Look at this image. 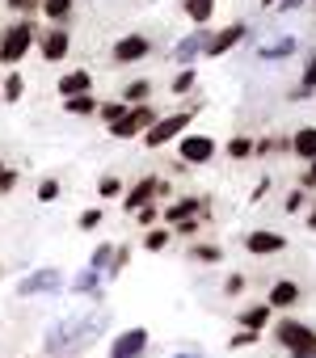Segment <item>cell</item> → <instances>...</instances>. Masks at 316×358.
Returning a JSON list of instances; mask_svg holds the SVG:
<instances>
[{
    "instance_id": "38",
    "label": "cell",
    "mask_w": 316,
    "mask_h": 358,
    "mask_svg": "<svg viewBox=\"0 0 316 358\" xmlns=\"http://www.w3.org/2000/svg\"><path fill=\"white\" fill-rule=\"evenodd\" d=\"M257 337H261V333H253V329H236V333L228 337V345H232V350H249V345H257Z\"/></svg>"
},
{
    "instance_id": "27",
    "label": "cell",
    "mask_w": 316,
    "mask_h": 358,
    "mask_svg": "<svg viewBox=\"0 0 316 358\" xmlns=\"http://www.w3.org/2000/svg\"><path fill=\"white\" fill-rule=\"evenodd\" d=\"M169 236H173L169 228H148L143 232V249L148 253H161V249H169Z\"/></svg>"
},
{
    "instance_id": "21",
    "label": "cell",
    "mask_w": 316,
    "mask_h": 358,
    "mask_svg": "<svg viewBox=\"0 0 316 358\" xmlns=\"http://www.w3.org/2000/svg\"><path fill=\"white\" fill-rule=\"evenodd\" d=\"M22 97H26V76L9 72L5 80H0V101H22Z\"/></svg>"
},
{
    "instance_id": "46",
    "label": "cell",
    "mask_w": 316,
    "mask_h": 358,
    "mask_svg": "<svg viewBox=\"0 0 316 358\" xmlns=\"http://www.w3.org/2000/svg\"><path fill=\"white\" fill-rule=\"evenodd\" d=\"M266 190H270V177H261V182H257V190H253V203H261V199H266Z\"/></svg>"
},
{
    "instance_id": "22",
    "label": "cell",
    "mask_w": 316,
    "mask_h": 358,
    "mask_svg": "<svg viewBox=\"0 0 316 358\" xmlns=\"http://www.w3.org/2000/svg\"><path fill=\"white\" fill-rule=\"evenodd\" d=\"M182 9H186V17H190V22L207 26V22H211V13H215V0H182Z\"/></svg>"
},
{
    "instance_id": "6",
    "label": "cell",
    "mask_w": 316,
    "mask_h": 358,
    "mask_svg": "<svg viewBox=\"0 0 316 358\" xmlns=\"http://www.w3.org/2000/svg\"><path fill=\"white\" fill-rule=\"evenodd\" d=\"M152 122H156V110H152V106H131V110L110 127V135H114V139H135V135L143 139Z\"/></svg>"
},
{
    "instance_id": "29",
    "label": "cell",
    "mask_w": 316,
    "mask_h": 358,
    "mask_svg": "<svg viewBox=\"0 0 316 358\" xmlns=\"http://www.w3.org/2000/svg\"><path fill=\"white\" fill-rule=\"evenodd\" d=\"M64 106H68V114H76V118H89V114H97V97H93V93H85V97H68Z\"/></svg>"
},
{
    "instance_id": "20",
    "label": "cell",
    "mask_w": 316,
    "mask_h": 358,
    "mask_svg": "<svg viewBox=\"0 0 316 358\" xmlns=\"http://www.w3.org/2000/svg\"><path fill=\"white\" fill-rule=\"evenodd\" d=\"M72 5H76V0H38V13H43L51 26H68Z\"/></svg>"
},
{
    "instance_id": "40",
    "label": "cell",
    "mask_w": 316,
    "mask_h": 358,
    "mask_svg": "<svg viewBox=\"0 0 316 358\" xmlns=\"http://www.w3.org/2000/svg\"><path fill=\"white\" fill-rule=\"evenodd\" d=\"M97 224H101V211H97V207H89V211H80V220H76V228H80V232H93Z\"/></svg>"
},
{
    "instance_id": "9",
    "label": "cell",
    "mask_w": 316,
    "mask_h": 358,
    "mask_svg": "<svg viewBox=\"0 0 316 358\" xmlns=\"http://www.w3.org/2000/svg\"><path fill=\"white\" fill-rule=\"evenodd\" d=\"M245 249L253 257H274V253L287 249V236L274 232V228H253V232H245Z\"/></svg>"
},
{
    "instance_id": "33",
    "label": "cell",
    "mask_w": 316,
    "mask_h": 358,
    "mask_svg": "<svg viewBox=\"0 0 316 358\" xmlns=\"http://www.w3.org/2000/svg\"><path fill=\"white\" fill-rule=\"evenodd\" d=\"M97 194H101V203H114V199H122L127 190H122L118 177H101V182H97Z\"/></svg>"
},
{
    "instance_id": "8",
    "label": "cell",
    "mask_w": 316,
    "mask_h": 358,
    "mask_svg": "<svg viewBox=\"0 0 316 358\" xmlns=\"http://www.w3.org/2000/svg\"><path fill=\"white\" fill-rule=\"evenodd\" d=\"M207 199H199V194H190V199H178V203H169L165 211H161V224L169 228V224H182V220H207Z\"/></svg>"
},
{
    "instance_id": "18",
    "label": "cell",
    "mask_w": 316,
    "mask_h": 358,
    "mask_svg": "<svg viewBox=\"0 0 316 358\" xmlns=\"http://www.w3.org/2000/svg\"><path fill=\"white\" fill-rule=\"evenodd\" d=\"M270 316H274V308L261 299V303H253V308H245L240 316H236V324L240 329H253V333H261V329H270Z\"/></svg>"
},
{
    "instance_id": "35",
    "label": "cell",
    "mask_w": 316,
    "mask_h": 358,
    "mask_svg": "<svg viewBox=\"0 0 316 358\" xmlns=\"http://www.w3.org/2000/svg\"><path fill=\"white\" fill-rule=\"evenodd\" d=\"M127 262H131V245H114V257H110L106 274H110V278H114V274H122V270H127Z\"/></svg>"
},
{
    "instance_id": "13",
    "label": "cell",
    "mask_w": 316,
    "mask_h": 358,
    "mask_svg": "<svg viewBox=\"0 0 316 358\" xmlns=\"http://www.w3.org/2000/svg\"><path fill=\"white\" fill-rule=\"evenodd\" d=\"M156 190H161V177H139V182L122 194V211H127V215H135L139 207L156 203Z\"/></svg>"
},
{
    "instance_id": "4",
    "label": "cell",
    "mask_w": 316,
    "mask_h": 358,
    "mask_svg": "<svg viewBox=\"0 0 316 358\" xmlns=\"http://www.w3.org/2000/svg\"><path fill=\"white\" fill-rule=\"evenodd\" d=\"M190 118H194V110H182V114H169V118H156V122L148 127L143 143H148V148H165V143H178V139L186 135Z\"/></svg>"
},
{
    "instance_id": "42",
    "label": "cell",
    "mask_w": 316,
    "mask_h": 358,
    "mask_svg": "<svg viewBox=\"0 0 316 358\" xmlns=\"http://www.w3.org/2000/svg\"><path fill=\"white\" fill-rule=\"evenodd\" d=\"M199 228H203V220H182V224H173L178 236H199Z\"/></svg>"
},
{
    "instance_id": "44",
    "label": "cell",
    "mask_w": 316,
    "mask_h": 358,
    "mask_svg": "<svg viewBox=\"0 0 316 358\" xmlns=\"http://www.w3.org/2000/svg\"><path fill=\"white\" fill-rule=\"evenodd\" d=\"M299 190H316V160L303 164V182H299Z\"/></svg>"
},
{
    "instance_id": "26",
    "label": "cell",
    "mask_w": 316,
    "mask_h": 358,
    "mask_svg": "<svg viewBox=\"0 0 316 358\" xmlns=\"http://www.w3.org/2000/svg\"><path fill=\"white\" fill-rule=\"evenodd\" d=\"M312 93H316V55H308V64H303V80H299V89H291V101L312 97Z\"/></svg>"
},
{
    "instance_id": "39",
    "label": "cell",
    "mask_w": 316,
    "mask_h": 358,
    "mask_svg": "<svg viewBox=\"0 0 316 358\" xmlns=\"http://www.w3.org/2000/svg\"><path fill=\"white\" fill-rule=\"evenodd\" d=\"M5 5H9L17 17H34V13H38V0H5Z\"/></svg>"
},
{
    "instance_id": "36",
    "label": "cell",
    "mask_w": 316,
    "mask_h": 358,
    "mask_svg": "<svg viewBox=\"0 0 316 358\" xmlns=\"http://www.w3.org/2000/svg\"><path fill=\"white\" fill-rule=\"evenodd\" d=\"M34 194H38V203H55V199L64 194V186L55 182V177H43V182H38V190H34Z\"/></svg>"
},
{
    "instance_id": "11",
    "label": "cell",
    "mask_w": 316,
    "mask_h": 358,
    "mask_svg": "<svg viewBox=\"0 0 316 358\" xmlns=\"http://www.w3.org/2000/svg\"><path fill=\"white\" fill-rule=\"evenodd\" d=\"M178 156H182L186 164H207V160L215 156V139H211V135H182V139H178Z\"/></svg>"
},
{
    "instance_id": "3",
    "label": "cell",
    "mask_w": 316,
    "mask_h": 358,
    "mask_svg": "<svg viewBox=\"0 0 316 358\" xmlns=\"http://www.w3.org/2000/svg\"><path fill=\"white\" fill-rule=\"evenodd\" d=\"M274 341L282 350H291V354H308V350H316V329L295 320V316H287V320L274 324Z\"/></svg>"
},
{
    "instance_id": "7",
    "label": "cell",
    "mask_w": 316,
    "mask_h": 358,
    "mask_svg": "<svg viewBox=\"0 0 316 358\" xmlns=\"http://www.w3.org/2000/svg\"><path fill=\"white\" fill-rule=\"evenodd\" d=\"M245 34H249V26L245 22H232V26H224V30H215L211 38H207V59H224L228 51H236L240 43H245Z\"/></svg>"
},
{
    "instance_id": "48",
    "label": "cell",
    "mask_w": 316,
    "mask_h": 358,
    "mask_svg": "<svg viewBox=\"0 0 316 358\" xmlns=\"http://www.w3.org/2000/svg\"><path fill=\"white\" fill-rule=\"evenodd\" d=\"M282 5V0H261V9H278Z\"/></svg>"
},
{
    "instance_id": "16",
    "label": "cell",
    "mask_w": 316,
    "mask_h": 358,
    "mask_svg": "<svg viewBox=\"0 0 316 358\" xmlns=\"http://www.w3.org/2000/svg\"><path fill=\"white\" fill-rule=\"evenodd\" d=\"M59 97L68 101V97H85V93H93V72L89 68H72V72H64L59 76Z\"/></svg>"
},
{
    "instance_id": "32",
    "label": "cell",
    "mask_w": 316,
    "mask_h": 358,
    "mask_svg": "<svg viewBox=\"0 0 316 358\" xmlns=\"http://www.w3.org/2000/svg\"><path fill=\"white\" fill-rule=\"evenodd\" d=\"M228 156H232V160H249V156H253V139H249V135H232V139H228Z\"/></svg>"
},
{
    "instance_id": "28",
    "label": "cell",
    "mask_w": 316,
    "mask_h": 358,
    "mask_svg": "<svg viewBox=\"0 0 316 358\" xmlns=\"http://www.w3.org/2000/svg\"><path fill=\"white\" fill-rule=\"evenodd\" d=\"M194 85H199V72H194V68H182V72L173 76V85H169V93H178V97H186V93H194Z\"/></svg>"
},
{
    "instance_id": "25",
    "label": "cell",
    "mask_w": 316,
    "mask_h": 358,
    "mask_svg": "<svg viewBox=\"0 0 316 358\" xmlns=\"http://www.w3.org/2000/svg\"><path fill=\"white\" fill-rule=\"evenodd\" d=\"M72 291H76V295H101V274H97V270H80V274L72 278Z\"/></svg>"
},
{
    "instance_id": "10",
    "label": "cell",
    "mask_w": 316,
    "mask_h": 358,
    "mask_svg": "<svg viewBox=\"0 0 316 358\" xmlns=\"http://www.w3.org/2000/svg\"><path fill=\"white\" fill-rule=\"evenodd\" d=\"M55 291H64V274L59 270H34V274H26L22 282H17V295H55Z\"/></svg>"
},
{
    "instance_id": "49",
    "label": "cell",
    "mask_w": 316,
    "mask_h": 358,
    "mask_svg": "<svg viewBox=\"0 0 316 358\" xmlns=\"http://www.w3.org/2000/svg\"><path fill=\"white\" fill-rule=\"evenodd\" d=\"M291 358H316V350H308V354H291Z\"/></svg>"
},
{
    "instance_id": "31",
    "label": "cell",
    "mask_w": 316,
    "mask_h": 358,
    "mask_svg": "<svg viewBox=\"0 0 316 358\" xmlns=\"http://www.w3.org/2000/svg\"><path fill=\"white\" fill-rule=\"evenodd\" d=\"M190 257H194L199 266H215V262H224V249H220V245H194Z\"/></svg>"
},
{
    "instance_id": "53",
    "label": "cell",
    "mask_w": 316,
    "mask_h": 358,
    "mask_svg": "<svg viewBox=\"0 0 316 358\" xmlns=\"http://www.w3.org/2000/svg\"><path fill=\"white\" fill-rule=\"evenodd\" d=\"M68 358H76V354H68Z\"/></svg>"
},
{
    "instance_id": "17",
    "label": "cell",
    "mask_w": 316,
    "mask_h": 358,
    "mask_svg": "<svg viewBox=\"0 0 316 358\" xmlns=\"http://www.w3.org/2000/svg\"><path fill=\"white\" fill-rule=\"evenodd\" d=\"M299 295H303V291H299V287H295L291 278H278V282L270 287V295H266V303H270L274 312H287V308H295V303H299Z\"/></svg>"
},
{
    "instance_id": "52",
    "label": "cell",
    "mask_w": 316,
    "mask_h": 358,
    "mask_svg": "<svg viewBox=\"0 0 316 358\" xmlns=\"http://www.w3.org/2000/svg\"><path fill=\"white\" fill-rule=\"evenodd\" d=\"M308 5H312V9H316V0H308Z\"/></svg>"
},
{
    "instance_id": "43",
    "label": "cell",
    "mask_w": 316,
    "mask_h": 358,
    "mask_svg": "<svg viewBox=\"0 0 316 358\" xmlns=\"http://www.w3.org/2000/svg\"><path fill=\"white\" fill-rule=\"evenodd\" d=\"M245 291V274H228L224 278V295H240Z\"/></svg>"
},
{
    "instance_id": "14",
    "label": "cell",
    "mask_w": 316,
    "mask_h": 358,
    "mask_svg": "<svg viewBox=\"0 0 316 358\" xmlns=\"http://www.w3.org/2000/svg\"><path fill=\"white\" fill-rule=\"evenodd\" d=\"M152 55V38L148 34H127L114 43V64H139Z\"/></svg>"
},
{
    "instance_id": "47",
    "label": "cell",
    "mask_w": 316,
    "mask_h": 358,
    "mask_svg": "<svg viewBox=\"0 0 316 358\" xmlns=\"http://www.w3.org/2000/svg\"><path fill=\"white\" fill-rule=\"evenodd\" d=\"M308 228H312V232H316V207H312V211H308Z\"/></svg>"
},
{
    "instance_id": "50",
    "label": "cell",
    "mask_w": 316,
    "mask_h": 358,
    "mask_svg": "<svg viewBox=\"0 0 316 358\" xmlns=\"http://www.w3.org/2000/svg\"><path fill=\"white\" fill-rule=\"evenodd\" d=\"M173 358H199V354H173Z\"/></svg>"
},
{
    "instance_id": "37",
    "label": "cell",
    "mask_w": 316,
    "mask_h": 358,
    "mask_svg": "<svg viewBox=\"0 0 316 358\" xmlns=\"http://www.w3.org/2000/svg\"><path fill=\"white\" fill-rule=\"evenodd\" d=\"M135 224H139V228H156V224H161V207H156V203L139 207V211H135Z\"/></svg>"
},
{
    "instance_id": "41",
    "label": "cell",
    "mask_w": 316,
    "mask_h": 358,
    "mask_svg": "<svg viewBox=\"0 0 316 358\" xmlns=\"http://www.w3.org/2000/svg\"><path fill=\"white\" fill-rule=\"evenodd\" d=\"M13 190H17V169L5 164V169H0V194H13Z\"/></svg>"
},
{
    "instance_id": "51",
    "label": "cell",
    "mask_w": 316,
    "mask_h": 358,
    "mask_svg": "<svg viewBox=\"0 0 316 358\" xmlns=\"http://www.w3.org/2000/svg\"><path fill=\"white\" fill-rule=\"evenodd\" d=\"M0 169H5V156H0Z\"/></svg>"
},
{
    "instance_id": "12",
    "label": "cell",
    "mask_w": 316,
    "mask_h": 358,
    "mask_svg": "<svg viewBox=\"0 0 316 358\" xmlns=\"http://www.w3.org/2000/svg\"><path fill=\"white\" fill-rule=\"evenodd\" d=\"M143 350H148V329H143V324H135V329H122V333L114 337L110 358H139Z\"/></svg>"
},
{
    "instance_id": "15",
    "label": "cell",
    "mask_w": 316,
    "mask_h": 358,
    "mask_svg": "<svg viewBox=\"0 0 316 358\" xmlns=\"http://www.w3.org/2000/svg\"><path fill=\"white\" fill-rule=\"evenodd\" d=\"M207 38H211V30H207V26H199L194 34H186V38L173 47V59H178L182 68H190V64H194V59L207 51Z\"/></svg>"
},
{
    "instance_id": "24",
    "label": "cell",
    "mask_w": 316,
    "mask_h": 358,
    "mask_svg": "<svg viewBox=\"0 0 316 358\" xmlns=\"http://www.w3.org/2000/svg\"><path fill=\"white\" fill-rule=\"evenodd\" d=\"M148 97H152V80H143V76L122 89V101H127V106H148Z\"/></svg>"
},
{
    "instance_id": "19",
    "label": "cell",
    "mask_w": 316,
    "mask_h": 358,
    "mask_svg": "<svg viewBox=\"0 0 316 358\" xmlns=\"http://www.w3.org/2000/svg\"><path fill=\"white\" fill-rule=\"evenodd\" d=\"M291 152H295L303 164H312V160H316V127H299V131L291 135Z\"/></svg>"
},
{
    "instance_id": "5",
    "label": "cell",
    "mask_w": 316,
    "mask_h": 358,
    "mask_svg": "<svg viewBox=\"0 0 316 358\" xmlns=\"http://www.w3.org/2000/svg\"><path fill=\"white\" fill-rule=\"evenodd\" d=\"M68 51H72V30H68V26H47V30H38V55H43L47 64H64Z\"/></svg>"
},
{
    "instance_id": "30",
    "label": "cell",
    "mask_w": 316,
    "mask_h": 358,
    "mask_svg": "<svg viewBox=\"0 0 316 358\" xmlns=\"http://www.w3.org/2000/svg\"><path fill=\"white\" fill-rule=\"evenodd\" d=\"M127 110H131V106H127L122 97H118V101H101V106H97V118H101L106 127H114V122H118V118H122Z\"/></svg>"
},
{
    "instance_id": "45",
    "label": "cell",
    "mask_w": 316,
    "mask_h": 358,
    "mask_svg": "<svg viewBox=\"0 0 316 358\" xmlns=\"http://www.w3.org/2000/svg\"><path fill=\"white\" fill-rule=\"evenodd\" d=\"M303 194H308V190H291L282 207H287V211H299V207H303Z\"/></svg>"
},
{
    "instance_id": "34",
    "label": "cell",
    "mask_w": 316,
    "mask_h": 358,
    "mask_svg": "<svg viewBox=\"0 0 316 358\" xmlns=\"http://www.w3.org/2000/svg\"><path fill=\"white\" fill-rule=\"evenodd\" d=\"M110 257H114V245H97V249H93V257H89V270H97V274L106 278V266H110Z\"/></svg>"
},
{
    "instance_id": "23",
    "label": "cell",
    "mask_w": 316,
    "mask_h": 358,
    "mask_svg": "<svg viewBox=\"0 0 316 358\" xmlns=\"http://www.w3.org/2000/svg\"><path fill=\"white\" fill-rule=\"evenodd\" d=\"M257 55H261L266 64H270V59L278 64V59H287V55H295V38H278V43H261V51H257Z\"/></svg>"
},
{
    "instance_id": "1",
    "label": "cell",
    "mask_w": 316,
    "mask_h": 358,
    "mask_svg": "<svg viewBox=\"0 0 316 358\" xmlns=\"http://www.w3.org/2000/svg\"><path fill=\"white\" fill-rule=\"evenodd\" d=\"M101 329H106V316L101 312H89V316H76V320H59L47 333V354H76L80 345L97 341Z\"/></svg>"
},
{
    "instance_id": "2",
    "label": "cell",
    "mask_w": 316,
    "mask_h": 358,
    "mask_svg": "<svg viewBox=\"0 0 316 358\" xmlns=\"http://www.w3.org/2000/svg\"><path fill=\"white\" fill-rule=\"evenodd\" d=\"M34 43H38L34 22H9L5 30H0V64H5V68H17V64L34 51Z\"/></svg>"
}]
</instances>
